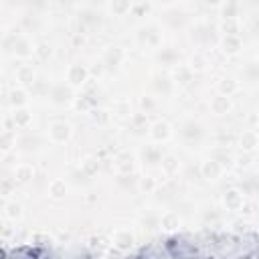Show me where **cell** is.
<instances>
[{
	"mask_svg": "<svg viewBox=\"0 0 259 259\" xmlns=\"http://www.w3.org/2000/svg\"><path fill=\"white\" fill-rule=\"evenodd\" d=\"M4 259H45V253L42 249H28V247H22V249H12L4 255Z\"/></svg>",
	"mask_w": 259,
	"mask_h": 259,
	"instance_id": "3957f363",
	"label": "cell"
},
{
	"mask_svg": "<svg viewBox=\"0 0 259 259\" xmlns=\"http://www.w3.org/2000/svg\"><path fill=\"white\" fill-rule=\"evenodd\" d=\"M138 259H178V257H176L174 243L156 241V243L146 245V247L138 253Z\"/></svg>",
	"mask_w": 259,
	"mask_h": 259,
	"instance_id": "6da1fadb",
	"label": "cell"
},
{
	"mask_svg": "<svg viewBox=\"0 0 259 259\" xmlns=\"http://www.w3.org/2000/svg\"><path fill=\"white\" fill-rule=\"evenodd\" d=\"M134 259H138V257H134Z\"/></svg>",
	"mask_w": 259,
	"mask_h": 259,
	"instance_id": "277c9868",
	"label": "cell"
},
{
	"mask_svg": "<svg viewBox=\"0 0 259 259\" xmlns=\"http://www.w3.org/2000/svg\"><path fill=\"white\" fill-rule=\"evenodd\" d=\"M176 249V257L178 259H212L210 253H206L202 247L194 245V243H186V241H176L174 243Z\"/></svg>",
	"mask_w": 259,
	"mask_h": 259,
	"instance_id": "7a4b0ae2",
	"label": "cell"
}]
</instances>
